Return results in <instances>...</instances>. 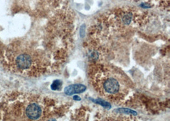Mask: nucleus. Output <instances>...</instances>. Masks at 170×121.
I'll list each match as a JSON object with an SVG mask.
<instances>
[{"label":"nucleus","instance_id":"obj_1","mask_svg":"<svg viewBox=\"0 0 170 121\" xmlns=\"http://www.w3.org/2000/svg\"><path fill=\"white\" fill-rule=\"evenodd\" d=\"M103 89L106 93L110 94H115L119 91L120 85L119 82L115 78L110 77L104 81Z\"/></svg>","mask_w":170,"mask_h":121},{"label":"nucleus","instance_id":"obj_2","mask_svg":"<svg viewBox=\"0 0 170 121\" xmlns=\"http://www.w3.org/2000/svg\"><path fill=\"white\" fill-rule=\"evenodd\" d=\"M26 115L29 119L33 120L38 119L40 117L42 114L41 108L36 103H33L29 105L26 109Z\"/></svg>","mask_w":170,"mask_h":121},{"label":"nucleus","instance_id":"obj_3","mask_svg":"<svg viewBox=\"0 0 170 121\" xmlns=\"http://www.w3.org/2000/svg\"><path fill=\"white\" fill-rule=\"evenodd\" d=\"M32 60L31 57L27 54H21L16 59V64L21 69H27L31 66Z\"/></svg>","mask_w":170,"mask_h":121},{"label":"nucleus","instance_id":"obj_4","mask_svg":"<svg viewBox=\"0 0 170 121\" xmlns=\"http://www.w3.org/2000/svg\"><path fill=\"white\" fill-rule=\"evenodd\" d=\"M86 90V87L82 84H74L66 87L65 89V93L66 95L71 96L73 94L82 93Z\"/></svg>","mask_w":170,"mask_h":121},{"label":"nucleus","instance_id":"obj_5","mask_svg":"<svg viewBox=\"0 0 170 121\" xmlns=\"http://www.w3.org/2000/svg\"><path fill=\"white\" fill-rule=\"evenodd\" d=\"M61 82L60 80H55L54 82L52 83V86H51V88L52 90H57L58 89L59 87H60L61 86Z\"/></svg>","mask_w":170,"mask_h":121},{"label":"nucleus","instance_id":"obj_6","mask_svg":"<svg viewBox=\"0 0 170 121\" xmlns=\"http://www.w3.org/2000/svg\"><path fill=\"white\" fill-rule=\"evenodd\" d=\"M93 101H96V102L97 103H99L100 104H101L102 106H103L104 107H106V108H110V107L111 106V105L109 103H106V102H105V101H103L101 100H93Z\"/></svg>","mask_w":170,"mask_h":121},{"label":"nucleus","instance_id":"obj_7","mask_svg":"<svg viewBox=\"0 0 170 121\" xmlns=\"http://www.w3.org/2000/svg\"><path fill=\"white\" fill-rule=\"evenodd\" d=\"M119 111H120V112H126V113H133V114H135V115H136V113L135 112H134V111L133 110H128V109H120V110H118Z\"/></svg>","mask_w":170,"mask_h":121}]
</instances>
